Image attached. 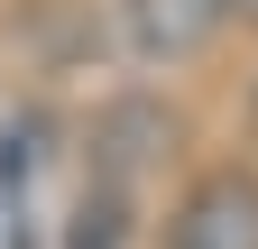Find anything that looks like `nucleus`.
Instances as JSON below:
<instances>
[{"label":"nucleus","mask_w":258,"mask_h":249,"mask_svg":"<svg viewBox=\"0 0 258 249\" xmlns=\"http://www.w3.org/2000/svg\"><path fill=\"white\" fill-rule=\"evenodd\" d=\"M231 10L240 0H120V28L148 65H184V55H203L231 28Z\"/></svg>","instance_id":"obj_2"},{"label":"nucleus","mask_w":258,"mask_h":249,"mask_svg":"<svg viewBox=\"0 0 258 249\" xmlns=\"http://www.w3.org/2000/svg\"><path fill=\"white\" fill-rule=\"evenodd\" d=\"M166 249H258V175L249 166L194 175L166 212Z\"/></svg>","instance_id":"obj_1"}]
</instances>
